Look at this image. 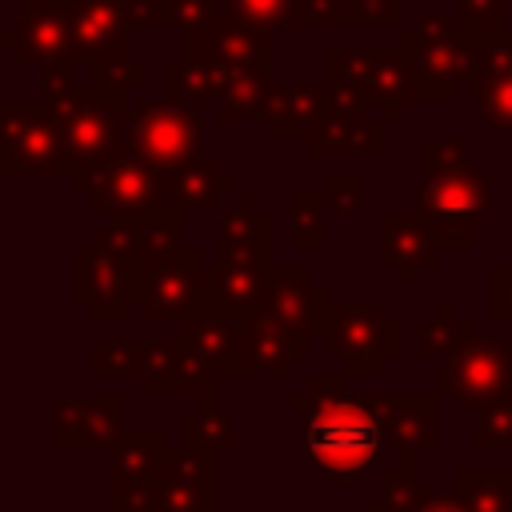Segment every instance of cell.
Wrapping results in <instances>:
<instances>
[{"instance_id":"6da1fadb","label":"cell","mask_w":512,"mask_h":512,"mask_svg":"<svg viewBox=\"0 0 512 512\" xmlns=\"http://www.w3.org/2000/svg\"><path fill=\"white\" fill-rule=\"evenodd\" d=\"M304 448L312 468L336 488H356L360 480L380 476L392 456L384 432V396L344 392L316 404L304 416Z\"/></svg>"},{"instance_id":"7a4b0ae2","label":"cell","mask_w":512,"mask_h":512,"mask_svg":"<svg viewBox=\"0 0 512 512\" xmlns=\"http://www.w3.org/2000/svg\"><path fill=\"white\" fill-rule=\"evenodd\" d=\"M124 92L128 88L116 76L92 72V80H80L64 96L44 100L56 116V128H60L68 176L88 172V168H96L120 152V136H124V120H128Z\"/></svg>"},{"instance_id":"3957f363","label":"cell","mask_w":512,"mask_h":512,"mask_svg":"<svg viewBox=\"0 0 512 512\" xmlns=\"http://www.w3.org/2000/svg\"><path fill=\"white\" fill-rule=\"evenodd\" d=\"M72 188L100 212V216H124V220H152L160 212L172 208V192H168V172L132 156V152H116L104 164L76 172Z\"/></svg>"},{"instance_id":"277c9868","label":"cell","mask_w":512,"mask_h":512,"mask_svg":"<svg viewBox=\"0 0 512 512\" xmlns=\"http://www.w3.org/2000/svg\"><path fill=\"white\" fill-rule=\"evenodd\" d=\"M320 348L344 364L348 376H380L404 352V328L376 300H336Z\"/></svg>"},{"instance_id":"5b68a950","label":"cell","mask_w":512,"mask_h":512,"mask_svg":"<svg viewBox=\"0 0 512 512\" xmlns=\"http://www.w3.org/2000/svg\"><path fill=\"white\" fill-rule=\"evenodd\" d=\"M436 392L456 408L484 412L512 400V336H472L452 356L440 360Z\"/></svg>"},{"instance_id":"8992f818","label":"cell","mask_w":512,"mask_h":512,"mask_svg":"<svg viewBox=\"0 0 512 512\" xmlns=\"http://www.w3.org/2000/svg\"><path fill=\"white\" fill-rule=\"evenodd\" d=\"M416 208L444 252H464L476 244V224L492 208V184L476 168L420 176Z\"/></svg>"},{"instance_id":"52a82bcc","label":"cell","mask_w":512,"mask_h":512,"mask_svg":"<svg viewBox=\"0 0 512 512\" xmlns=\"http://www.w3.org/2000/svg\"><path fill=\"white\" fill-rule=\"evenodd\" d=\"M328 80L360 92L384 120H400L404 104L420 100L404 48H328Z\"/></svg>"},{"instance_id":"ba28073f","label":"cell","mask_w":512,"mask_h":512,"mask_svg":"<svg viewBox=\"0 0 512 512\" xmlns=\"http://www.w3.org/2000/svg\"><path fill=\"white\" fill-rule=\"evenodd\" d=\"M120 148L156 164V168H164V172L188 164L192 156H200L196 108H180V104H168V100H148V104L128 108Z\"/></svg>"},{"instance_id":"9c48e42d","label":"cell","mask_w":512,"mask_h":512,"mask_svg":"<svg viewBox=\"0 0 512 512\" xmlns=\"http://www.w3.org/2000/svg\"><path fill=\"white\" fill-rule=\"evenodd\" d=\"M0 168L8 176H60L68 172L56 116L44 100L0 108Z\"/></svg>"},{"instance_id":"30bf717a","label":"cell","mask_w":512,"mask_h":512,"mask_svg":"<svg viewBox=\"0 0 512 512\" xmlns=\"http://www.w3.org/2000/svg\"><path fill=\"white\" fill-rule=\"evenodd\" d=\"M208 280H212V264L204 260V252L180 244L160 264L144 268V280H140V312H144V320H152V324L180 320L184 324L188 316L208 308Z\"/></svg>"},{"instance_id":"8fae6325","label":"cell","mask_w":512,"mask_h":512,"mask_svg":"<svg viewBox=\"0 0 512 512\" xmlns=\"http://www.w3.org/2000/svg\"><path fill=\"white\" fill-rule=\"evenodd\" d=\"M144 264L108 256L92 244L72 252V300L92 312V320H124L128 304H140Z\"/></svg>"},{"instance_id":"7c38bea8","label":"cell","mask_w":512,"mask_h":512,"mask_svg":"<svg viewBox=\"0 0 512 512\" xmlns=\"http://www.w3.org/2000/svg\"><path fill=\"white\" fill-rule=\"evenodd\" d=\"M20 16L4 28V44L16 52V64H76V36H72V0H16Z\"/></svg>"},{"instance_id":"4fadbf2b","label":"cell","mask_w":512,"mask_h":512,"mask_svg":"<svg viewBox=\"0 0 512 512\" xmlns=\"http://www.w3.org/2000/svg\"><path fill=\"white\" fill-rule=\"evenodd\" d=\"M128 432V400L120 392L60 396L52 404V444L60 452L112 448Z\"/></svg>"},{"instance_id":"5bb4252c","label":"cell","mask_w":512,"mask_h":512,"mask_svg":"<svg viewBox=\"0 0 512 512\" xmlns=\"http://www.w3.org/2000/svg\"><path fill=\"white\" fill-rule=\"evenodd\" d=\"M404 52L412 56L416 68V92L424 104H444L456 96V88L480 76V56L476 48L460 36V28L444 40H416L404 32Z\"/></svg>"},{"instance_id":"9a60e30c","label":"cell","mask_w":512,"mask_h":512,"mask_svg":"<svg viewBox=\"0 0 512 512\" xmlns=\"http://www.w3.org/2000/svg\"><path fill=\"white\" fill-rule=\"evenodd\" d=\"M184 56L180 60H196L208 64L224 84L240 72H256V68H272V36L260 28H236V24H212L204 32L180 36Z\"/></svg>"},{"instance_id":"2e32d148","label":"cell","mask_w":512,"mask_h":512,"mask_svg":"<svg viewBox=\"0 0 512 512\" xmlns=\"http://www.w3.org/2000/svg\"><path fill=\"white\" fill-rule=\"evenodd\" d=\"M72 36H76V64L92 72H120L124 44H128V12L124 0H72Z\"/></svg>"},{"instance_id":"e0dca14e","label":"cell","mask_w":512,"mask_h":512,"mask_svg":"<svg viewBox=\"0 0 512 512\" xmlns=\"http://www.w3.org/2000/svg\"><path fill=\"white\" fill-rule=\"evenodd\" d=\"M332 292L328 284H316L308 264H288L280 268L276 264V276H272V288H268V300L260 312L276 316L280 324L296 328V332H308V336H324L328 328V312H332Z\"/></svg>"},{"instance_id":"ac0fdd59","label":"cell","mask_w":512,"mask_h":512,"mask_svg":"<svg viewBox=\"0 0 512 512\" xmlns=\"http://www.w3.org/2000/svg\"><path fill=\"white\" fill-rule=\"evenodd\" d=\"M320 340L308 332H296L280 324L268 312L240 316V356H244V376L268 372V376H292V364L312 356Z\"/></svg>"},{"instance_id":"d6986e66","label":"cell","mask_w":512,"mask_h":512,"mask_svg":"<svg viewBox=\"0 0 512 512\" xmlns=\"http://www.w3.org/2000/svg\"><path fill=\"white\" fill-rule=\"evenodd\" d=\"M444 248L428 232L420 208H388L380 212V264L392 268L404 284H416L428 268H436Z\"/></svg>"},{"instance_id":"ffe728a7","label":"cell","mask_w":512,"mask_h":512,"mask_svg":"<svg viewBox=\"0 0 512 512\" xmlns=\"http://www.w3.org/2000/svg\"><path fill=\"white\" fill-rule=\"evenodd\" d=\"M436 396L440 392H384V432L392 460L420 464V456L436 448V432H440Z\"/></svg>"},{"instance_id":"44dd1931","label":"cell","mask_w":512,"mask_h":512,"mask_svg":"<svg viewBox=\"0 0 512 512\" xmlns=\"http://www.w3.org/2000/svg\"><path fill=\"white\" fill-rule=\"evenodd\" d=\"M184 344L192 348L200 372L220 384V376H244V356H240V316L208 304L196 316L180 324Z\"/></svg>"},{"instance_id":"7402d4cb","label":"cell","mask_w":512,"mask_h":512,"mask_svg":"<svg viewBox=\"0 0 512 512\" xmlns=\"http://www.w3.org/2000/svg\"><path fill=\"white\" fill-rule=\"evenodd\" d=\"M140 380H144L148 396H196V400H204V396H216V388H220L200 372V364H196L192 348L184 344V336L148 340Z\"/></svg>"},{"instance_id":"603a6c76","label":"cell","mask_w":512,"mask_h":512,"mask_svg":"<svg viewBox=\"0 0 512 512\" xmlns=\"http://www.w3.org/2000/svg\"><path fill=\"white\" fill-rule=\"evenodd\" d=\"M480 76L472 80V104L476 116L512 140V32L484 44L480 52Z\"/></svg>"},{"instance_id":"cb8c5ba5","label":"cell","mask_w":512,"mask_h":512,"mask_svg":"<svg viewBox=\"0 0 512 512\" xmlns=\"http://www.w3.org/2000/svg\"><path fill=\"white\" fill-rule=\"evenodd\" d=\"M216 256L220 260H264L272 264V212L260 208L244 188L236 204L224 208L216 228Z\"/></svg>"},{"instance_id":"d4e9b609","label":"cell","mask_w":512,"mask_h":512,"mask_svg":"<svg viewBox=\"0 0 512 512\" xmlns=\"http://www.w3.org/2000/svg\"><path fill=\"white\" fill-rule=\"evenodd\" d=\"M168 192H172V208L176 212H220L224 196L240 192V180L216 160V156H192L188 164L168 172Z\"/></svg>"},{"instance_id":"484cf974","label":"cell","mask_w":512,"mask_h":512,"mask_svg":"<svg viewBox=\"0 0 512 512\" xmlns=\"http://www.w3.org/2000/svg\"><path fill=\"white\" fill-rule=\"evenodd\" d=\"M272 276H276V264H264V260H216L208 280V304L232 316H252L264 308Z\"/></svg>"},{"instance_id":"4316f807","label":"cell","mask_w":512,"mask_h":512,"mask_svg":"<svg viewBox=\"0 0 512 512\" xmlns=\"http://www.w3.org/2000/svg\"><path fill=\"white\" fill-rule=\"evenodd\" d=\"M168 456L172 448L160 428H128L108 448V484H160Z\"/></svg>"},{"instance_id":"83f0119b","label":"cell","mask_w":512,"mask_h":512,"mask_svg":"<svg viewBox=\"0 0 512 512\" xmlns=\"http://www.w3.org/2000/svg\"><path fill=\"white\" fill-rule=\"evenodd\" d=\"M324 84H276L264 124L276 140H308L312 128L324 120Z\"/></svg>"},{"instance_id":"f1b7e54d","label":"cell","mask_w":512,"mask_h":512,"mask_svg":"<svg viewBox=\"0 0 512 512\" xmlns=\"http://www.w3.org/2000/svg\"><path fill=\"white\" fill-rule=\"evenodd\" d=\"M304 144L312 156H380L384 128L368 116H324Z\"/></svg>"},{"instance_id":"f546056e","label":"cell","mask_w":512,"mask_h":512,"mask_svg":"<svg viewBox=\"0 0 512 512\" xmlns=\"http://www.w3.org/2000/svg\"><path fill=\"white\" fill-rule=\"evenodd\" d=\"M180 444L184 448H204V452L220 456V452L240 448V432H236L232 412L216 396H204L188 412H180Z\"/></svg>"},{"instance_id":"4dcf8cb0","label":"cell","mask_w":512,"mask_h":512,"mask_svg":"<svg viewBox=\"0 0 512 512\" xmlns=\"http://www.w3.org/2000/svg\"><path fill=\"white\" fill-rule=\"evenodd\" d=\"M452 488L472 512H512V468L500 464H456Z\"/></svg>"},{"instance_id":"1f68e13d","label":"cell","mask_w":512,"mask_h":512,"mask_svg":"<svg viewBox=\"0 0 512 512\" xmlns=\"http://www.w3.org/2000/svg\"><path fill=\"white\" fill-rule=\"evenodd\" d=\"M276 80L272 68H256V72H240L224 84V92L216 96V116L220 120H264L268 104H272Z\"/></svg>"},{"instance_id":"d6a6232c","label":"cell","mask_w":512,"mask_h":512,"mask_svg":"<svg viewBox=\"0 0 512 512\" xmlns=\"http://www.w3.org/2000/svg\"><path fill=\"white\" fill-rule=\"evenodd\" d=\"M160 80H164V100H168V104H180V108L216 104V96L224 92V80H220L208 64H196V60L168 64V68L160 72Z\"/></svg>"},{"instance_id":"836d02e7","label":"cell","mask_w":512,"mask_h":512,"mask_svg":"<svg viewBox=\"0 0 512 512\" xmlns=\"http://www.w3.org/2000/svg\"><path fill=\"white\" fill-rule=\"evenodd\" d=\"M472 336H476V328H472L468 320H456V304H452V300H440V304H436V316L416 328V356H424V360H444V356H452L460 344H468Z\"/></svg>"},{"instance_id":"e575fe53","label":"cell","mask_w":512,"mask_h":512,"mask_svg":"<svg viewBox=\"0 0 512 512\" xmlns=\"http://www.w3.org/2000/svg\"><path fill=\"white\" fill-rule=\"evenodd\" d=\"M144 336H96L88 344V368L92 376H140L144 372Z\"/></svg>"},{"instance_id":"d590c367","label":"cell","mask_w":512,"mask_h":512,"mask_svg":"<svg viewBox=\"0 0 512 512\" xmlns=\"http://www.w3.org/2000/svg\"><path fill=\"white\" fill-rule=\"evenodd\" d=\"M288 216H292V232H288L292 248H300V252L328 248V200H324V192H292Z\"/></svg>"},{"instance_id":"8d00e7d4","label":"cell","mask_w":512,"mask_h":512,"mask_svg":"<svg viewBox=\"0 0 512 512\" xmlns=\"http://www.w3.org/2000/svg\"><path fill=\"white\" fill-rule=\"evenodd\" d=\"M456 28H460V36L480 52L484 44H492V40H500V36L512 32L508 0H460Z\"/></svg>"},{"instance_id":"74e56055","label":"cell","mask_w":512,"mask_h":512,"mask_svg":"<svg viewBox=\"0 0 512 512\" xmlns=\"http://www.w3.org/2000/svg\"><path fill=\"white\" fill-rule=\"evenodd\" d=\"M220 8H224V24L260 28V32L288 28L292 20V0H220Z\"/></svg>"},{"instance_id":"f35d334b","label":"cell","mask_w":512,"mask_h":512,"mask_svg":"<svg viewBox=\"0 0 512 512\" xmlns=\"http://www.w3.org/2000/svg\"><path fill=\"white\" fill-rule=\"evenodd\" d=\"M180 228H184V212H176V208H168L152 220H140V260H144V268L160 264L164 256H172L184 244Z\"/></svg>"},{"instance_id":"ab89813d","label":"cell","mask_w":512,"mask_h":512,"mask_svg":"<svg viewBox=\"0 0 512 512\" xmlns=\"http://www.w3.org/2000/svg\"><path fill=\"white\" fill-rule=\"evenodd\" d=\"M416 160H420V176H444V172L472 168L464 136H424L416 144Z\"/></svg>"},{"instance_id":"60d3db41","label":"cell","mask_w":512,"mask_h":512,"mask_svg":"<svg viewBox=\"0 0 512 512\" xmlns=\"http://www.w3.org/2000/svg\"><path fill=\"white\" fill-rule=\"evenodd\" d=\"M92 248L108 252V256H120V260H140V220H124V216H104V224L92 228L88 236Z\"/></svg>"},{"instance_id":"b9f144b4","label":"cell","mask_w":512,"mask_h":512,"mask_svg":"<svg viewBox=\"0 0 512 512\" xmlns=\"http://www.w3.org/2000/svg\"><path fill=\"white\" fill-rule=\"evenodd\" d=\"M156 508L160 512H220V492L216 488L180 484L172 476H160V484H156Z\"/></svg>"},{"instance_id":"7bdbcfd3","label":"cell","mask_w":512,"mask_h":512,"mask_svg":"<svg viewBox=\"0 0 512 512\" xmlns=\"http://www.w3.org/2000/svg\"><path fill=\"white\" fill-rule=\"evenodd\" d=\"M344 392H348V372H312L308 384L288 396V408H292L296 416H308L316 404L336 400V396H344Z\"/></svg>"},{"instance_id":"ee69618b","label":"cell","mask_w":512,"mask_h":512,"mask_svg":"<svg viewBox=\"0 0 512 512\" xmlns=\"http://www.w3.org/2000/svg\"><path fill=\"white\" fill-rule=\"evenodd\" d=\"M220 20H224L220 0H168V28H176L180 36L204 32Z\"/></svg>"},{"instance_id":"f6af8a7d","label":"cell","mask_w":512,"mask_h":512,"mask_svg":"<svg viewBox=\"0 0 512 512\" xmlns=\"http://www.w3.org/2000/svg\"><path fill=\"white\" fill-rule=\"evenodd\" d=\"M472 448H476V452H480V448H512V400L476 412Z\"/></svg>"},{"instance_id":"bcb514c9","label":"cell","mask_w":512,"mask_h":512,"mask_svg":"<svg viewBox=\"0 0 512 512\" xmlns=\"http://www.w3.org/2000/svg\"><path fill=\"white\" fill-rule=\"evenodd\" d=\"M324 200H328V212L356 216L364 208V176L360 172H332L324 180Z\"/></svg>"},{"instance_id":"7dc6e473","label":"cell","mask_w":512,"mask_h":512,"mask_svg":"<svg viewBox=\"0 0 512 512\" xmlns=\"http://www.w3.org/2000/svg\"><path fill=\"white\" fill-rule=\"evenodd\" d=\"M400 28V0H348L344 4V28Z\"/></svg>"},{"instance_id":"c3c4849f","label":"cell","mask_w":512,"mask_h":512,"mask_svg":"<svg viewBox=\"0 0 512 512\" xmlns=\"http://www.w3.org/2000/svg\"><path fill=\"white\" fill-rule=\"evenodd\" d=\"M348 0H292L288 28H344Z\"/></svg>"},{"instance_id":"681fc988","label":"cell","mask_w":512,"mask_h":512,"mask_svg":"<svg viewBox=\"0 0 512 512\" xmlns=\"http://www.w3.org/2000/svg\"><path fill=\"white\" fill-rule=\"evenodd\" d=\"M488 316L512 324V264H492L488 272Z\"/></svg>"},{"instance_id":"f907efd6","label":"cell","mask_w":512,"mask_h":512,"mask_svg":"<svg viewBox=\"0 0 512 512\" xmlns=\"http://www.w3.org/2000/svg\"><path fill=\"white\" fill-rule=\"evenodd\" d=\"M408 512H472V508L464 504V496L452 484H428L424 480L416 492V504Z\"/></svg>"},{"instance_id":"816d5d0a","label":"cell","mask_w":512,"mask_h":512,"mask_svg":"<svg viewBox=\"0 0 512 512\" xmlns=\"http://www.w3.org/2000/svg\"><path fill=\"white\" fill-rule=\"evenodd\" d=\"M128 28H168V0H124Z\"/></svg>"},{"instance_id":"f5cc1de1","label":"cell","mask_w":512,"mask_h":512,"mask_svg":"<svg viewBox=\"0 0 512 512\" xmlns=\"http://www.w3.org/2000/svg\"><path fill=\"white\" fill-rule=\"evenodd\" d=\"M360 512H408V508H396V504H388L384 496H376V500H368Z\"/></svg>"},{"instance_id":"db71d44e","label":"cell","mask_w":512,"mask_h":512,"mask_svg":"<svg viewBox=\"0 0 512 512\" xmlns=\"http://www.w3.org/2000/svg\"><path fill=\"white\" fill-rule=\"evenodd\" d=\"M508 188H512V140H508Z\"/></svg>"},{"instance_id":"11a10c76","label":"cell","mask_w":512,"mask_h":512,"mask_svg":"<svg viewBox=\"0 0 512 512\" xmlns=\"http://www.w3.org/2000/svg\"><path fill=\"white\" fill-rule=\"evenodd\" d=\"M140 512H160V508H140Z\"/></svg>"}]
</instances>
